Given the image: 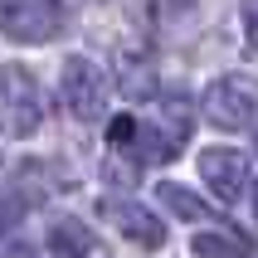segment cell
<instances>
[{
    "label": "cell",
    "instance_id": "obj_8",
    "mask_svg": "<svg viewBox=\"0 0 258 258\" xmlns=\"http://www.w3.org/2000/svg\"><path fill=\"white\" fill-rule=\"evenodd\" d=\"M49 253L54 258H93V234L78 219H54L49 224Z\"/></svg>",
    "mask_w": 258,
    "mask_h": 258
},
{
    "label": "cell",
    "instance_id": "obj_14",
    "mask_svg": "<svg viewBox=\"0 0 258 258\" xmlns=\"http://www.w3.org/2000/svg\"><path fill=\"white\" fill-rule=\"evenodd\" d=\"M0 258H25V244L10 239V229H0Z\"/></svg>",
    "mask_w": 258,
    "mask_h": 258
},
{
    "label": "cell",
    "instance_id": "obj_3",
    "mask_svg": "<svg viewBox=\"0 0 258 258\" xmlns=\"http://www.w3.org/2000/svg\"><path fill=\"white\" fill-rule=\"evenodd\" d=\"M205 117L215 122V127L224 132H239L253 122L258 112V83L253 78H244V73H224V78H215V83L205 88Z\"/></svg>",
    "mask_w": 258,
    "mask_h": 258
},
{
    "label": "cell",
    "instance_id": "obj_11",
    "mask_svg": "<svg viewBox=\"0 0 258 258\" xmlns=\"http://www.w3.org/2000/svg\"><path fill=\"white\" fill-rule=\"evenodd\" d=\"M156 200L166 205V210H171L175 219H205V210H210V205H205L200 195H195V190L175 185V180H161V185H156Z\"/></svg>",
    "mask_w": 258,
    "mask_h": 258
},
{
    "label": "cell",
    "instance_id": "obj_13",
    "mask_svg": "<svg viewBox=\"0 0 258 258\" xmlns=\"http://www.w3.org/2000/svg\"><path fill=\"white\" fill-rule=\"evenodd\" d=\"M137 127H142V122H132V117H112L107 142H112V146H132V142H137Z\"/></svg>",
    "mask_w": 258,
    "mask_h": 258
},
{
    "label": "cell",
    "instance_id": "obj_12",
    "mask_svg": "<svg viewBox=\"0 0 258 258\" xmlns=\"http://www.w3.org/2000/svg\"><path fill=\"white\" fill-rule=\"evenodd\" d=\"M239 20H244V44L258 54V0H239Z\"/></svg>",
    "mask_w": 258,
    "mask_h": 258
},
{
    "label": "cell",
    "instance_id": "obj_1",
    "mask_svg": "<svg viewBox=\"0 0 258 258\" xmlns=\"http://www.w3.org/2000/svg\"><path fill=\"white\" fill-rule=\"evenodd\" d=\"M0 127L15 142H25L44 127V93L25 63H5L0 69Z\"/></svg>",
    "mask_w": 258,
    "mask_h": 258
},
{
    "label": "cell",
    "instance_id": "obj_15",
    "mask_svg": "<svg viewBox=\"0 0 258 258\" xmlns=\"http://www.w3.org/2000/svg\"><path fill=\"white\" fill-rule=\"evenodd\" d=\"M15 219H20V205H15L10 195H0V229H10Z\"/></svg>",
    "mask_w": 258,
    "mask_h": 258
},
{
    "label": "cell",
    "instance_id": "obj_2",
    "mask_svg": "<svg viewBox=\"0 0 258 258\" xmlns=\"http://www.w3.org/2000/svg\"><path fill=\"white\" fill-rule=\"evenodd\" d=\"M107 73L98 69V63H88V58H69L63 63V107H69L73 122H83V127H93V122H102L107 117Z\"/></svg>",
    "mask_w": 258,
    "mask_h": 258
},
{
    "label": "cell",
    "instance_id": "obj_17",
    "mask_svg": "<svg viewBox=\"0 0 258 258\" xmlns=\"http://www.w3.org/2000/svg\"><path fill=\"white\" fill-rule=\"evenodd\" d=\"M5 5H10V0H0V10H5Z\"/></svg>",
    "mask_w": 258,
    "mask_h": 258
},
{
    "label": "cell",
    "instance_id": "obj_5",
    "mask_svg": "<svg viewBox=\"0 0 258 258\" xmlns=\"http://www.w3.org/2000/svg\"><path fill=\"white\" fill-rule=\"evenodd\" d=\"M200 171H205V185L215 190L224 205H234L248 185V161L229 146H205L200 151Z\"/></svg>",
    "mask_w": 258,
    "mask_h": 258
},
{
    "label": "cell",
    "instance_id": "obj_16",
    "mask_svg": "<svg viewBox=\"0 0 258 258\" xmlns=\"http://www.w3.org/2000/svg\"><path fill=\"white\" fill-rule=\"evenodd\" d=\"M253 219H258V185H253Z\"/></svg>",
    "mask_w": 258,
    "mask_h": 258
},
{
    "label": "cell",
    "instance_id": "obj_7",
    "mask_svg": "<svg viewBox=\"0 0 258 258\" xmlns=\"http://www.w3.org/2000/svg\"><path fill=\"white\" fill-rule=\"evenodd\" d=\"M117 78H122V93L127 98H137V102H146V98H156V63L146 54H122L117 58Z\"/></svg>",
    "mask_w": 258,
    "mask_h": 258
},
{
    "label": "cell",
    "instance_id": "obj_6",
    "mask_svg": "<svg viewBox=\"0 0 258 258\" xmlns=\"http://www.w3.org/2000/svg\"><path fill=\"white\" fill-rule=\"evenodd\" d=\"M112 219H117V229L127 234L132 244H142V248H161V244H166V224H161L146 205L122 200V205H112Z\"/></svg>",
    "mask_w": 258,
    "mask_h": 258
},
{
    "label": "cell",
    "instance_id": "obj_9",
    "mask_svg": "<svg viewBox=\"0 0 258 258\" xmlns=\"http://www.w3.org/2000/svg\"><path fill=\"white\" fill-rule=\"evenodd\" d=\"M190 248H195V258H248L253 253V244L234 229H205L190 239Z\"/></svg>",
    "mask_w": 258,
    "mask_h": 258
},
{
    "label": "cell",
    "instance_id": "obj_4",
    "mask_svg": "<svg viewBox=\"0 0 258 258\" xmlns=\"http://www.w3.org/2000/svg\"><path fill=\"white\" fill-rule=\"evenodd\" d=\"M0 29L20 44H44L63 34V10H58V0H10L0 10Z\"/></svg>",
    "mask_w": 258,
    "mask_h": 258
},
{
    "label": "cell",
    "instance_id": "obj_10",
    "mask_svg": "<svg viewBox=\"0 0 258 258\" xmlns=\"http://www.w3.org/2000/svg\"><path fill=\"white\" fill-rule=\"evenodd\" d=\"M190 127H195V107H190V98H185V93H171V98L161 102V132H166L175 146H185Z\"/></svg>",
    "mask_w": 258,
    "mask_h": 258
}]
</instances>
